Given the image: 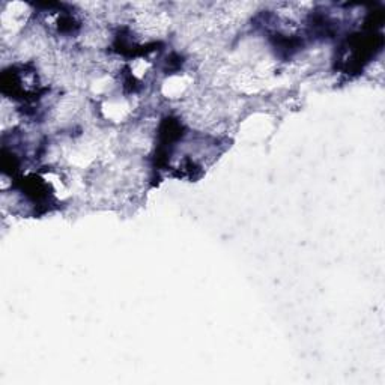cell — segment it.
<instances>
[{
	"instance_id": "cell-1",
	"label": "cell",
	"mask_w": 385,
	"mask_h": 385,
	"mask_svg": "<svg viewBox=\"0 0 385 385\" xmlns=\"http://www.w3.org/2000/svg\"><path fill=\"white\" fill-rule=\"evenodd\" d=\"M6 79H11V82L14 83H23V79H24V71H18V72H12V74H5ZM26 82V80H24ZM12 91L14 92H21L24 95H29L30 94V86H21V85H12Z\"/></svg>"
}]
</instances>
